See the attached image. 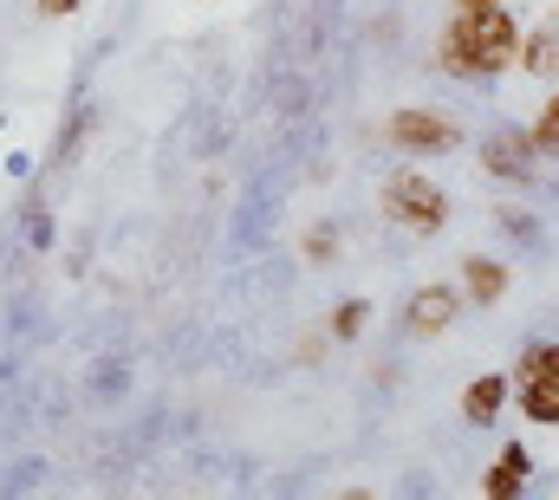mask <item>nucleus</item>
<instances>
[{"mask_svg": "<svg viewBox=\"0 0 559 500\" xmlns=\"http://www.w3.org/2000/svg\"><path fill=\"white\" fill-rule=\"evenodd\" d=\"M540 143L527 136V130H495L488 143H481V169L495 176V182H508V189H534L540 182Z\"/></svg>", "mask_w": 559, "mask_h": 500, "instance_id": "nucleus-5", "label": "nucleus"}, {"mask_svg": "<svg viewBox=\"0 0 559 500\" xmlns=\"http://www.w3.org/2000/svg\"><path fill=\"white\" fill-rule=\"evenodd\" d=\"M384 150H397V156H449V150H462V118L455 111H442V105H397V111H384Z\"/></svg>", "mask_w": 559, "mask_h": 500, "instance_id": "nucleus-4", "label": "nucleus"}, {"mask_svg": "<svg viewBox=\"0 0 559 500\" xmlns=\"http://www.w3.org/2000/svg\"><path fill=\"white\" fill-rule=\"evenodd\" d=\"M455 286H462V299H468V306H501V299H508V286H514V266H508V260H495V253H468V260H462V273H455Z\"/></svg>", "mask_w": 559, "mask_h": 500, "instance_id": "nucleus-9", "label": "nucleus"}, {"mask_svg": "<svg viewBox=\"0 0 559 500\" xmlns=\"http://www.w3.org/2000/svg\"><path fill=\"white\" fill-rule=\"evenodd\" d=\"M455 7H514V0H455Z\"/></svg>", "mask_w": 559, "mask_h": 500, "instance_id": "nucleus-15", "label": "nucleus"}, {"mask_svg": "<svg viewBox=\"0 0 559 500\" xmlns=\"http://www.w3.org/2000/svg\"><path fill=\"white\" fill-rule=\"evenodd\" d=\"M527 481H534V449H527V442H501L495 468L481 475V495L488 500H514V495H527Z\"/></svg>", "mask_w": 559, "mask_h": 500, "instance_id": "nucleus-10", "label": "nucleus"}, {"mask_svg": "<svg viewBox=\"0 0 559 500\" xmlns=\"http://www.w3.org/2000/svg\"><path fill=\"white\" fill-rule=\"evenodd\" d=\"M508 409H521L534 429H559V338H527L508 371Z\"/></svg>", "mask_w": 559, "mask_h": 500, "instance_id": "nucleus-3", "label": "nucleus"}, {"mask_svg": "<svg viewBox=\"0 0 559 500\" xmlns=\"http://www.w3.org/2000/svg\"><path fill=\"white\" fill-rule=\"evenodd\" d=\"M521 52V13L514 7H455L436 33V72L462 85H495L514 72Z\"/></svg>", "mask_w": 559, "mask_h": 500, "instance_id": "nucleus-1", "label": "nucleus"}, {"mask_svg": "<svg viewBox=\"0 0 559 500\" xmlns=\"http://www.w3.org/2000/svg\"><path fill=\"white\" fill-rule=\"evenodd\" d=\"M378 215L391 222V228H404V235H442L449 228V189L429 176V169H417V163H404V169H391L384 182H378Z\"/></svg>", "mask_w": 559, "mask_h": 500, "instance_id": "nucleus-2", "label": "nucleus"}, {"mask_svg": "<svg viewBox=\"0 0 559 500\" xmlns=\"http://www.w3.org/2000/svg\"><path fill=\"white\" fill-rule=\"evenodd\" d=\"M299 253H306V260H332V253H338V228H325V222H319V228H306Z\"/></svg>", "mask_w": 559, "mask_h": 500, "instance_id": "nucleus-13", "label": "nucleus"}, {"mask_svg": "<svg viewBox=\"0 0 559 500\" xmlns=\"http://www.w3.org/2000/svg\"><path fill=\"white\" fill-rule=\"evenodd\" d=\"M371 312H378V306H371L365 293L338 299V306H332V319H325V338H332V345H358V338L371 332Z\"/></svg>", "mask_w": 559, "mask_h": 500, "instance_id": "nucleus-11", "label": "nucleus"}, {"mask_svg": "<svg viewBox=\"0 0 559 500\" xmlns=\"http://www.w3.org/2000/svg\"><path fill=\"white\" fill-rule=\"evenodd\" d=\"M462 286H449V279H429V286H417L411 293V306H404V332L411 338H442L455 319H462Z\"/></svg>", "mask_w": 559, "mask_h": 500, "instance_id": "nucleus-6", "label": "nucleus"}, {"mask_svg": "<svg viewBox=\"0 0 559 500\" xmlns=\"http://www.w3.org/2000/svg\"><path fill=\"white\" fill-rule=\"evenodd\" d=\"M26 7H33L39 20H72V13H79L85 0H26Z\"/></svg>", "mask_w": 559, "mask_h": 500, "instance_id": "nucleus-14", "label": "nucleus"}, {"mask_svg": "<svg viewBox=\"0 0 559 500\" xmlns=\"http://www.w3.org/2000/svg\"><path fill=\"white\" fill-rule=\"evenodd\" d=\"M527 136L540 143V156H559V85L540 98V111H534V124H527Z\"/></svg>", "mask_w": 559, "mask_h": 500, "instance_id": "nucleus-12", "label": "nucleus"}, {"mask_svg": "<svg viewBox=\"0 0 559 500\" xmlns=\"http://www.w3.org/2000/svg\"><path fill=\"white\" fill-rule=\"evenodd\" d=\"M508 371H475L462 383V396H455V409H462V422L468 429H495L501 416H508Z\"/></svg>", "mask_w": 559, "mask_h": 500, "instance_id": "nucleus-7", "label": "nucleus"}, {"mask_svg": "<svg viewBox=\"0 0 559 500\" xmlns=\"http://www.w3.org/2000/svg\"><path fill=\"white\" fill-rule=\"evenodd\" d=\"M514 72L534 79V85H559V20H534V26H521Z\"/></svg>", "mask_w": 559, "mask_h": 500, "instance_id": "nucleus-8", "label": "nucleus"}]
</instances>
